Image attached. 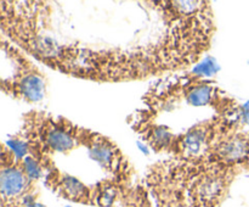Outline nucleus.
<instances>
[{
	"instance_id": "obj_1",
	"label": "nucleus",
	"mask_w": 249,
	"mask_h": 207,
	"mask_svg": "<svg viewBox=\"0 0 249 207\" xmlns=\"http://www.w3.org/2000/svg\"><path fill=\"white\" fill-rule=\"evenodd\" d=\"M1 207H36V182L24 169L23 161L2 146L0 172Z\"/></svg>"
},
{
	"instance_id": "obj_2",
	"label": "nucleus",
	"mask_w": 249,
	"mask_h": 207,
	"mask_svg": "<svg viewBox=\"0 0 249 207\" xmlns=\"http://www.w3.org/2000/svg\"><path fill=\"white\" fill-rule=\"evenodd\" d=\"M46 184L62 199L71 202L94 206V189L78 178L60 172L56 168H48Z\"/></svg>"
},
{
	"instance_id": "obj_3",
	"label": "nucleus",
	"mask_w": 249,
	"mask_h": 207,
	"mask_svg": "<svg viewBox=\"0 0 249 207\" xmlns=\"http://www.w3.org/2000/svg\"><path fill=\"white\" fill-rule=\"evenodd\" d=\"M6 87H9L7 92L10 94L28 102L39 101L43 99L45 93V82L40 72L26 60L12 79L2 82V89H6Z\"/></svg>"
},
{
	"instance_id": "obj_4",
	"label": "nucleus",
	"mask_w": 249,
	"mask_h": 207,
	"mask_svg": "<svg viewBox=\"0 0 249 207\" xmlns=\"http://www.w3.org/2000/svg\"><path fill=\"white\" fill-rule=\"evenodd\" d=\"M116 207H153L147 191L143 187L131 185Z\"/></svg>"
}]
</instances>
